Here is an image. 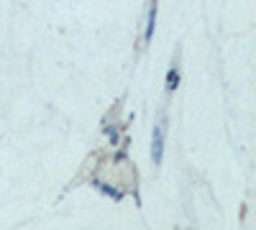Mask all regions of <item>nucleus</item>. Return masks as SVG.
<instances>
[{
    "instance_id": "1",
    "label": "nucleus",
    "mask_w": 256,
    "mask_h": 230,
    "mask_svg": "<svg viewBox=\"0 0 256 230\" xmlns=\"http://www.w3.org/2000/svg\"><path fill=\"white\" fill-rule=\"evenodd\" d=\"M161 151H164V128H161V126H156V128H154V148H152L154 161H156V164L161 161Z\"/></svg>"
},
{
    "instance_id": "2",
    "label": "nucleus",
    "mask_w": 256,
    "mask_h": 230,
    "mask_svg": "<svg viewBox=\"0 0 256 230\" xmlns=\"http://www.w3.org/2000/svg\"><path fill=\"white\" fill-rule=\"evenodd\" d=\"M154 23H156V5L152 8V13H149V28H146V41H152V36H154Z\"/></svg>"
},
{
    "instance_id": "3",
    "label": "nucleus",
    "mask_w": 256,
    "mask_h": 230,
    "mask_svg": "<svg viewBox=\"0 0 256 230\" xmlns=\"http://www.w3.org/2000/svg\"><path fill=\"white\" fill-rule=\"evenodd\" d=\"M177 80H179L177 72H169V85H167V87H169V90H174V87H177Z\"/></svg>"
}]
</instances>
